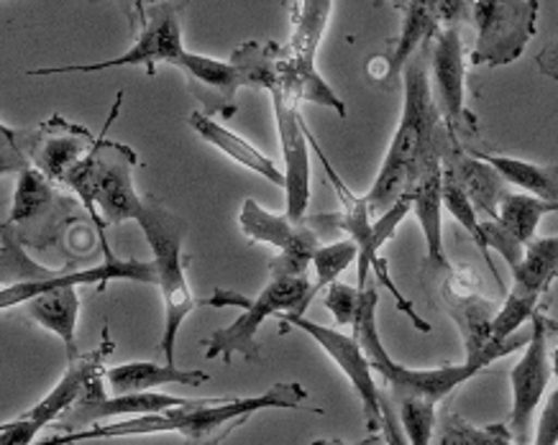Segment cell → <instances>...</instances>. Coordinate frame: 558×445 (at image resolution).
Segmentation results:
<instances>
[{
    "mask_svg": "<svg viewBox=\"0 0 558 445\" xmlns=\"http://www.w3.org/2000/svg\"><path fill=\"white\" fill-rule=\"evenodd\" d=\"M402 87H405V100H402L400 126L395 131L377 180L366 195L374 221L398 206L402 197H408L421 174L433 162H444L451 146L459 144L451 138L433 98L430 44H425L410 60L402 72Z\"/></svg>",
    "mask_w": 558,
    "mask_h": 445,
    "instance_id": "1",
    "label": "cell"
},
{
    "mask_svg": "<svg viewBox=\"0 0 558 445\" xmlns=\"http://www.w3.org/2000/svg\"><path fill=\"white\" fill-rule=\"evenodd\" d=\"M264 410H313L305 386L300 382H277L267 392L254 397H210L197 399L190 407L149 415V418H131L110 425H93L80 433H62L36 445H77L87 441H102V437H131V435H159L174 433L187 445H220L233 430H239L256 412Z\"/></svg>",
    "mask_w": 558,
    "mask_h": 445,
    "instance_id": "2",
    "label": "cell"
},
{
    "mask_svg": "<svg viewBox=\"0 0 558 445\" xmlns=\"http://www.w3.org/2000/svg\"><path fill=\"white\" fill-rule=\"evenodd\" d=\"M377 305H379V292L374 284H369V287H366L362 316H359L354 325V335L362 341L364 351L372 361V369L387 382L389 397H392L395 403H400V399H425V403L438 405L440 399L449 397L453 390H459L461 384L480 374V371L492 367L497 359L510 356L512 351H518V348H525L527 338H531V333H527L525 338L512 335V338L505 343H492L487 351L474 356V359H466L464 363H449V367H438V369H408L387 354L385 343L379 338Z\"/></svg>",
    "mask_w": 558,
    "mask_h": 445,
    "instance_id": "3",
    "label": "cell"
},
{
    "mask_svg": "<svg viewBox=\"0 0 558 445\" xmlns=\"http://www.w3.org/2000/svg\"><path fill=\"white\" fill-rule=\"evenodd\" d=\"M3 259H0V280H3V292H0V310H11L13 305H26L41 292L57 287H83V284H95L98 289H106L108 282L129 280L157 284V267L154 261L138 259H119L113 251H106V261L90 269H44L28 259V254L21 246V236L11 223L3 225Z\"/></svg>",
    "mask_w": 558,
    "mask_h": 445,
    "instance_id": "4",
    "label": "cell"
},
{
    "mask_svg": "<svg viewBox=\"0 0 558 445\" xmlns=\"http://www.w3.org/2000/svg\"><path fill=\"white\" fill-rule=\"evenodd\" d=\"M123 92H119L106 131L119 113ZM138 166L136 151L126 144L98 136L93 151L83 159V164L70 174L68 187L80 197L83 208L93 215L98 225V236H102L106 225H121L126 221H136L144 213V200L134 189V170Z\"/></svg>",
    "mask_w": 558,
    "mask_h": 445,
    "instance_id": "5",
    "label": "cell"
},
{
    "mask_svg": "<svg viewBox=\"0 0 558 445\" xmlns=\"http://www.w3.org/2000/svg\"><path fill=\"white\" fill-rule=\"evenodd\" d=\"M315 295V284L307 276H292V280H271L256 297H246L236 289H216L203 305L208 308H239L241 316L229 327H220L208 338L205 359H223L231 363L233 356L259 363L262 346L256 333L269 316H305L307 305Z\"/></svg>",
    "mask_w": 558,
    "mask_h": 445,
    "instance_id": "6",
    "label": "cell"
},
{
    "mask_svg": "<svg viewBox=\"0 0 558 445\" xmlns=\"http://www.w3.org/2000/svg\"><path fill=\"white\" fill-rule=\"evenodd\" d=\"M138 228L144 231L146 244L154 254L157 267V287L165 300V335H161V351L165 363L174 367V351H178V335L185 318L197 308V300L187 284L185 257L182 244L187 236V221L170 208L161 206L157 197H144V213L138 218Z\"/></svg>",
    "mask_w": 558,
    "mask_h": 445,
    "instance_id": "7",
    "label": "cell"
},
{
    "mask_svg": "<svg viewBox=\"0 0 558 445\" xmlns=\"http://www.w3.org/2000/svg\"><path fill=\"white\" fill-rule=\"evenodd\" d=\"M282 47L275 41L259 44L248 41L231 54L229 62L210 60L203 54H185L178 67L185 72L190 92L203 106V115H223L231 119L239 111L241 87H262L267 90L271 79L277 77Z\"/></svg>",
    "mask_w": 558,
    "mask_h": 445,
    "instance_id": "8",
    "label": "cell"
},
{
    "mask_svg": "<svg viewBox=\"0 0 558 445\" xmlns=\"http://www.w3.org/2000/svg\"><path fill=\"white\" fill-rule=\"evenodd\" d=\"M98 136L62 115H51L41 126L13 131L3 126V172L34 166L54 185L68 187L70 174L90 154Z\"/></svg>",
    "mask_w": 558,
    "mask_h": 445,
    "instance_id": "9",
    "label": "cell"
},
{
    "mask_svg": "<svg viewBox=\"0 0 558 445\" xmlns=\"http://www.w3.org/2000/svg\"><path fill=\"white\" fill-rule=\"evenodd\" d=\"M134 11H138L142 18V28L136 32V44L126 54L113 57V60H102L93 64H64V67H44L32 70L28 75L34 77H49V75H70V72H80V75H90V72L102 70H119V67H144L146 75H157V64H174L185 57V44H182V26L178 5L172 3H134Z\"/></svg>",
    "mask_w": 558,
    "mask_h": 445,
    "instance_id": "10",
    "label": "cell"
},
{
    "mask_svg": "<svg viewBox=\"0 0 558 445\" xmlns=\"http://www.w3.org/2000/svg\"><path fill=\"white\" fill-rule=\"evenodd\" d=\"M292 24H295V34L288 47H282V57H279V77L284 83L295 87L303 103H315L323 108H333L339 119H347V106L343 100L330 90L326 79L315 70V52L326 32L330 11L333 3L330 0H305V3H292Z\"/></svg>",
    "mask_w": 558,
    "mask_h": 445,
    "instance_id": "11",
    "label": "cell"
},
{
    "mask_svg": "<svg viewBox=\"0 0 558 445\" xmlns=\"http://www.w3.org/2000/svg\"><path fill=\"white\" fill-rule=\"evenodd\" d=\"M307 141H311L315 157L320 159L323 170H326V177H328L330 185H333L336 195H339V200H341V210H339V213H333L336 215V225H339V231L347 233V236L359 246L356 287L359 289L369 287V274H374L381 282V287H387L389 292H392V297H395V302H398V308L405 312L410 320H413V325L417 327V331L430 333V325L425 323V320L415 312L413 305L405 300V295H402V292L398 289V284H395L392 276H389V269L385 264V259L379 257L377 240H374L372 210H369V200H366V195L359 197V195L351 193L347 182L341 180V174L333 170V164H330L328 157L323 154L320 144L315 141L311 134H307Z\"/></svg>",
    "mask_w": 558,
    "mask_h": 445,
    "instance_id": "12",
    "label": "cell"
},
{
    "mask_svg": "<svg viewBox=\"0 0 558 445\" xmlns=\"http://www.w3.org/2000/svg\"><path fill=\"white\" fill-rule=\"evenodd\" d=\"M541 5L535 0H476L472 21L476 44L474 67H508L523 57L535 36Z\"/></svg>",
    "mask_w": 558,
    "mask_h": 445,
    "instance_id": "13",
    "label": "cell"
},
{
    "mask_svg": "<svg viewBox=\"0 0 558 445\" xmlns=\"http://www.w3.org/2000/svg\"><path fill=\"white\" fill-rule=\"evenodd\" d=\"M241 231L254 244H271L279 254L271 259L269 276L271 280H292V276H305L307 267L313 264L315 251L320 249V233L315 228L313 218L305 221H292L284 215L264 210L254 197H246L239 215Z\"/></svg>",
    "mask_w": 558,
    "mask_h": 445,
    "instance_id": "14",
    "label": "cell"
},
{
    "mask_svg": "<svg viewBox=\"0 0 558 445\" xmlns=\"http://www.w3.org/2000/svg\"><path fill=\"white\" fill-rule=\"evenodd\" d=\"M113 348L116 346L113 341H110V333L106 325L102 327L100 346L90 354L80 356L77 361H72L68 371H64V376L57 382L54 390H51L39 405L21 415L19 420L3 422V428H0V445H36V435L41 433V428L62 420L64 415L80 403V397L85 394L87 384H90L98 374H102V361L113 354Z\"/></svg>",
    "mask_w": 558,
    "mask_h": 445,
    "instance_id": "15",
    "label": "cell"
},
{
    "mask_svg": "<svg viewBox=\"0 0 558 445\" xmlns=\"http://www.w3.org/2000/svg\"><path fill=\"white\" fill-rule=\"evenodd\" d=\"M558 276V236L535 238L525 246V257L512 272V289L502 300L492 327V343H505L518 335L525 320L538 312L541 297L550 289Z\"/></svg>",
    "mask_w": 558,
    "mask_h": 445,
    "instance_id": "16",
    "label": "cell"
},
{
    "mask_svg": "<svg viewBox=\"0 0 558 445\" xmlns=\"http://www.w3.org/2000/svg\"><path fill=\"white\" fill-rule=\"evenodd\" d=\"M269 95L271 106H275V121H277V134H279V146H282L284 164H288V218L292 221H305L307 215V202H311V154H307V126L303 123V115H300V95L295 87L284 83L282 77L271 79L269 83Z\"/></svg>",
    "mask_w": 558,
    "mask_h": 445,
    "instance_id": "17",
    "label": "cell"
},
{
    "mask_svg": "<svg viewBox=\"0 0 558 445\" xmlns=\"http://www.w3.org/2000/svg\"><path fill=\"white\" fill-rule=\"evenodd\" d=\"M554 331V323L538 310L533 316L531 338L520 359L510 371V386H512V410L508 420L510 437L518 445H527L533 437V415L543 403V394L548 390L550 376H554V367H550V351L548 338Z\"/></svg>",
    "mask_w": 558,
    "mask_h": 445,
    "instance_id": "18",
    "label": "cell"
},
{
    "mask_svg": "<svg viewBox=\"0 0 558 445\" xmlns=\"http://www.w3.org/2000/svg\"><path fill=\"white\" fill-rule=\"evenodd\" d=\"M288 325L311 335L323 351L333 359L336 367L343 371V376H347L351 386L356 390L359 399H362L366 428H369L372 433L381 430V392L377 390V382H374L372 361L364 351L362 341H359L356 335H347L341 331H333V327L315 323V320H307L305 316H282V327H279V331H284Z\"/></svg>",
    "mask_w": 558,
    "mask_h": 445,
    "instance_id": "19",
    "label": "cell"
},
{
    "mask_svg": "<svg viewBox=\"0 0 558 445\" xmlns=\"http://www.w3.org/2000/svg\"><path fill=\"white\" fill-rule=\"evenodd\" d=\"M466 62L459 24H449L430 41V87L433 98L453 141L474 126L466 113Z\"/></svg>",
    "mask_w": 558,
    "mask_h": 445,
    "instance_id": "20",
    "label": "cell"
},
{
    "mask_svg": "<svg viewBox=\"0 0 558 445\" xmlns=\"http://www.w3.org/2000/svg\"><path fill=\"white\" fill-rule=\"evenodd\" d=\"M102 376L106 371L93 379L87 384V390L80 403L57 422V425L68 430V433H80L87 430V425H100V420L110 418H149V415H161L178 410V407H190L197 399L174 397V394H161V392H144V394H121V397H108L102 392Z\"/></svg>",
    "mask_w": 558,
    "mask_h": 445,
    "instance_id": "21",
    "label": "cell"
},
{
    "mask_svg": "<svg viewBox=\"0 0 558 445\" xmlns=\"http://www.w3.org/2000/svg\"><path fill=\"white\" fill-rule=\"evenodd\" d=\"M440 300H444V308L449 310L453 323L459 325L466 359L487 351L492 346V327H495V318L502 305L476 295V282L469 274L461 276L459 272H451L449 280L444 282Z\"/></svg>",
    "mask_w": 558,
    "mask_h": 445,
    "instance_id": "22",
    "label": "cell"
},
{
    "mask_svg": "<svg viewBox=\"0 0 558 445\" xmlns=\"http://www.w3.org/2000/svg\"><path fill=\"white\" fill-rule=\"evenodd\" d=\"M444 170L459 182L461 189L469 195V200L474 202L476 213L482 221H497L499 206H502L505 197L510 195L508 182L502 180L495 166L484 162V159L466 154L461 149V144H453L451 151L444 159Z\"/></svg>",
    "mask_w": 558,
    "mask_h": 445,
    "instance_id": "23",
    "label": "cell"
},
{
    "mask_svg": "<svg viewBox=\"0 0 558 445\" xmlns=\"http://www.w3.org/2000/svg\"><path fill=\"white\" fill-rule=\"evenodd\" d=\"M413 213L425 236L428 261L438 269H451L444 249V162H433L408 193Z\"/></svg>",
    "mask_w": 558,
    "mask_h": 445,
    "instance_id": "24",
    "label": "cell"
},
{
    "mask_svg": "<svg viewBox=\"0 0 558 445\" xmlns=\"http://www.w3.org/2000/svg\"><path fill=\"white\" fill-rule=\"evenodd\" d=\"M402 11V32L400 39L395 41L392 52H389L387 60V85L392 79H398L410 60L421 52L425 44L436 39L440 28H444V18L438 13L436 0H413V3H398Z\"/></svg>",
    "mask_w": 558,
    "mask_h": 445,
    "instance_id": "25",
    "label": "cell"
},
{
    "mask_svg": "<svg viewBox=\"0 0 558 445\" xmlns=\"http://www.w3.org/2000/svg\"><path fill=\"white\" fill-rule=\"evenodd\" d=\"M106 382L110 384L113 397H121V394L157 392L159 386H167V384L201 386L205 382H210V374L208 371H197V369H178L172 367V363L131 361V363H121V367L106 369Z\"/></svg>",
    "mask_w": 558,
    "mask_h": 445,
    "instance_id": "26",
    "label": "cell"
},
{
    "mask_svg": "<svg viewBox=\"0 0 558 445\" xmlns=\"http://www.w3.org/2000/svg\"><path fill=\"white\" fill-rule=\"evenodd\" d=\"M187 123L205 144L216 146L218 151H223V154L231 157L236 164L256 172L264 180H269L271 185H277L282 189L288 187V177L279 172V166L271 162L267 154H262L254 144H248L246 138H241L239 134H233V131L226 128L223 123H218L216 119H208V115H203V113L187 115Z\"/></svg>",
    "mask_w": 558,
    "mask_h": 445,
    "instance_id": "27",
    "label": "cell"
},
{
    "mask_svg": "<svg viewBox=\"0 0 558 445\" xmlns=\"http://www.w3.org/2000/svg\"><path fill=\"white\" fill-rule=\"evenodd\" d=\"M80 308H83V300H80L77 287H72V284L70 287L41 292V295L34 297L32 302H26L28 318H32L36 325L47 327V331L60 335L70 363L80 359L77 341H75Z\"/></svg>",
    "mask_w": 558,
    "mask_h": 445,
    "instance_id": "28",
    "label": "cell"
},
{
    "mask_svg": "<svg viewBox=\"0 0 558 445\" xmlns=\"http://www.w3.org/2000/svg\"><path fill=\"white\" fill-rule=\"evenodd\" d=\"M474 157H480L487 164L495 166L508 185L520 187L525 195H533L546 202H558V162L533 164L515 157L482 154V151H474Z\"/></svg>",
    "mask_w": 558,
    "mask_h": 445,
    "instance_id": "29",
    "label": "cell"
},
{
    "mask_svg": "<svg viewBox=\"0 0 558 445\" xmlns=\"http://www.w3.org/2000/svg\"><path fill=\"white\" fill-rule=\"evenodd\" d=\"M558 213V202H546L538 197L525 193H510L499 206L497 223L502 225L505 233H510L518 244L527 246L535 240L538 225L546 215Z\"/></svg>",
    "mask_w": 558,
    "mask_h": 445,
    "instance_id": "30",
    "label": "cell"
},
{
    "mask_svg": "<svg viewBox=\"0 0 558 445\" xmlns=\"http://www.w3.org/2000/svg\"><path fill=\"white\" fill-rule=\"evenodd\" d=\"M54 200H57L54 182H49L41 172H36L34 166H21L16 197H13L9 223L13 228L24 223H34L36 218L49 213V208L54 206Z\"/></svg>",
    "mask_w": 558,
    "mask_h": 445,
    "instance_id": "31",
    "label": "cell"
},
{
    "mask_svg": "<svg viewBox=\"0 0 558 445\" xmlns=\"http://www.w3.org/2000/svg\"><path fill=\"white\" fill-rule=\"evenodd\" d=\"M444 208L449 210L453 221H457L461 228H464L469 236H472L474 246L482 251L484 261H487V267L492 269V276H495V280H497V287L505 289V284H502V280H499V274H497L495 261H492V254H489L492 249H489V244H487V236H484L482 218H480V213H476L474 202L469 200V195L464 193V189H461L459 182L453 180L446 170H444Z\"/></svg>",
    "mask_w": 558,
    "mask_h": 445,
    "instance_id": "32",
    "label": "cell"
},
{
    "mask_svg": "<svg viewBox=\"0 0 558 445\" xmlns=\"http://www.w3.org/2000/svg\"><path fill=\"white\" fill-rule=\"evenodd\" d=\"M351 264H359V246L351 238L320 246L313 257L315 276H318V280H315V292L339 282V276L347 272Z\"/></svg>",
    "mask_w": 558,
    "mask_h": 445,
    "instance_id": "33",
    "label": "cell"
},
{
    "mask_svg": "<svg viewBox=\"0 0 558 445\" xmlns=\"http://www.w3.org/2000/svg\"><path fill=\"white\" fill-rule=\"evenodd\" d=\"M398 410L402 433H405L410 445H433V435H436V407L425 399H400L395 403Z\"/></svg>",
    "mask_w": 558,
    "mask_h": 445,
    "instance_id": "34",
    "label": "cell"
},
{
    "mask_svg": "<svg viewBox=\"0 0 558 445\" xmlns=\"http://www.w3.org/2000/svg\"><path fill=\"white\" fill-rule=\"evenodd\" d=\"M364 300H366V289H359V287H349V284H330L328 292H326V310L330 316L336 318V323L341 327L356 325L359 316H362V308H364Z\"/></svg>",
    "mask_w": 558,
    "mask_h": 445,
    "instance_id": "35",
    "label": "cell"
},
{
    "mask_svg": "<svg viewBox=\"0 0 558 445\" xmlns=\"http://www.w3.org/2000/svg\"><path fill=\"white\" fill-rule=\"evenodd\" d=\"M433 445H482V428L472 425L457 412L446 410L438 420L436 443Z\"/></svg>",
    "mask_w": 558,
    "mask_h": 445,
    "instance_id": "36",
    "label": "cell"
},
{
    "mask_svg": "<svg viewBox=\"0 0 558 445\" xmlns=\"http://www.w3.org/2000/svg\"><path fill=\"white\" fill-rule=\"evenodd\" d=\"M533 445H558V382L556 390L548 394L546 405H543Z\"/></svg>",
    "mask_w": 558,
    "mask_h": 445,
    "instance_id": "37",
    "label": "cell"
},
{
    "mask_svg": "<svg viewBox=\"0 0 558 445\" xmlns=\"http://www.w3.org/2000/svg\"><path fill=\"white\" fill-rule=\"evenodd\" d=\"M535 64H538V70L543 72V75L550 79H558V39L543 49V52L538 54V60H535Z\"/></svg>",
    "mask_w": 558,
    "mask_h": 445,
    "instance_id": "38",
    "label": "cell"
},
{
    "mask_svg": "<svg viewBox=\"0 0 558 445\" xmlns=\"http://www.w3.org/2000/svg\"><path fill=\"white\" fill-rule=\"evenodd\" d=\"M482 445H518L510 437L508 425H489L482 428Z\"/></svg>",
    "mask_w": 558,
    "mask_h": 445,
    "instance_id": "39",
    "label": "cell"
},
{
    "mask_svg": "<svg viewBox=\"0 0 558 445\" xmlns=\"http://www.w3.org/2000/svg\"><path fill=\"white\" fill-rule=\"evenodd\" d=\"M550 367H554V376H556V382H558V348L554 354H550Z\"/></svg>",
    "mask_w": 558,
    "mask_h": 445,
    "instance_id": "40",
    "label": "cell"
},
{
    "mask_svg": "<svg viewBox=\"0 0 558 445\" xmlns=\"http://www.w3.org/2000/svg\"><path fill=\"white\" fill-rule=\"evenodd\" d=\"M313 445H347V443H341V441H315ZM356 445H362V443H356Z\"/></svg>",
    "mask_w": 558,
    "mask_h": 445,
    "instance_id": "41",
    "label": "cell"
}]
</instances>
